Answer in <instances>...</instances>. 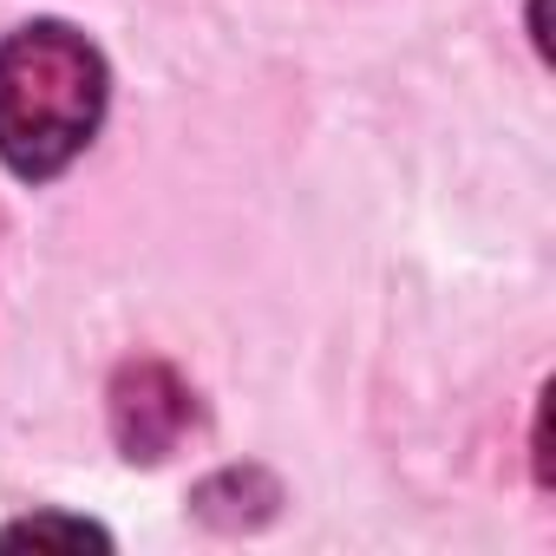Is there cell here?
Listing matches in <instances>:
<instances>
[{
	"label": "cell",
	"mask_w": 556,
	"mask_h": 556,
	"mask_svg": "<svg viewBox=\"0 0 556 556\" xmlns=\"http://www.w3.org/2000/svg\"><path fill=\"white\" fill-rule=\"evenodd\" d=\"M190 419H197V400H190V387L170 367L131 361L118 374V387H112V432H118L125 458H164L190 432Z\"/></svg>",
	"instance_id": "7a4b0ae2"
},
{
	"label": "cell",
	"mask_w": 556,
	"mask_h": 556,
	"mask_svg": "<svg viewBox=\"0 0 556 556\" xmlns=\"http://www.w3.org/2000/svg\"><path fill=\"white\" fill-rule=\"evenodd\" d=\"M0 543H105V530L92 523H73V517H27V523H8L0 530Z\"/></svg>",
	"instance_id": "3957f363"
},
{
	"label": "cell",
	"mask_w": 556,
	"mask_h": 556,
	"mask_svg": "<svg viewBox=\"0 0 556 556\" xmlns=\"http://www.w3.org/2000/svg\"><path fill=\"white\" fill-rule=\"evenodd\" d=\"M105 118V60L66 21H34L0 40V164L60 177Z\"/></svg>",
	"instance_id": "6da1fadb"
}]
</instances>
